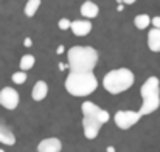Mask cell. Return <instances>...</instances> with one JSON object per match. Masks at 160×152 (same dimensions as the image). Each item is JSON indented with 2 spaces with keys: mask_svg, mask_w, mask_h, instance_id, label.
I'll list each match as a JSON object with an SVG mask.
<instances>
[{
  "mask_svg": "<svg viewBox=\"0 0 160 152\" xmlns=\"http://www.w3.org/2000/svg\"><path fill=\"white\" fill-rule=\"evenodd\" d=\"M67 61L70 71L89 73L93 71L98 62V51L89 45H75L67 51Z\"/></svg>",
  "mask_w": 160,
  "mask_h": 152,
  "instance_id": "1",
  "label": "cell"
},
{
  "mask_svg": "<svg viewBox=\"0 0 160 152\" xmlns=\"http://www.w3.org/2000/svg\"><path fill=\"white\" fill-rule=\"evenodd\" d=\"M97 87H98V81L93 71H89V73L70 71L65 79V90L72 96H76V98L89 96L90 93L97 90Z\"/></svg>",
  "mask_w": 160,
  "mask_h": 152,
  "instance_id": "2",
  "label": "cell"
},
{
  "mask_svg": "<svg viewBox=\"0 0 160 152\" xmlns=\"http://www.w3.org/2000/svg\"><path fill=\"white\" fill-rule=\"evenodd\" d=\"M142 107L138 113L142 116L154 113L160 107V81L157 76H149L140 87Z\"/></svg>",
  "mask_w": 160,
  "mask_h": 152,
  "instance_id": "3",
  "label": "cell"
},
{
  "mask_svg": "<svg viewBox=\"0 0 160 152\" xmlns=\"http://www.w3.org/2000/svg\"><path fill=\"white\" fill-rule=\"evenodd\" d=\"M135 81V76L134 73L126 68V67H121V68H115V70H110L104 76L103 79V87L106 89V92L112 93V95H118L121 92H126L132 87Z\"/></svg>",
  "mask_w": 160,
  "mask_h": 152,
  "instance_id": "4",
  "label": "cell"
},
{
  "mask_svg": "<svg viewBox=\"0 0 160 152\" xmlns=\"http://www.w3.org/2000/svg\"><path fill=\"white\" fill-rule=\"evenodd\" d=\"M140 118H142V115L138 112H134V110H118L113 115V121H115L117 127L121 130L131 129L132 126H135L140 121Z\"/></svg>",
  "mask_w": 160,
  "mask_h": 152,
  "instance_id": "5",
  "label": "cell"
},
{
  "mask_svg": "<svg viewBox=\"0 0 160 152\" xmlns=\"http://www.w3.org/2000/svg\"><path fill=\"white\" fill-rule=\"evenodd\" d=\"M81 112H82V116H86V118H93V120H97V121H100L101 124H104L109 121V112L104 110V109H101V107H98L95 102L92 101H84L81 104Z\"/></svg>",
  "mask_w": 160,
  "mask_h": 152,
  "instance_id": "6",
  "label": "cell"
},
{
  "mask_svg": "<svg viewBox=\"0 0 160 152\" xmlns=\"http://www.w3.org/2000/svg\"><path fill=\"white\" fill-rule=\"evenodd\" d=\"M0 105L8 110H14L19 105V93L12 87H3L0 90Z\"/></svg>",
  "mask_w": 160,
  "mask_h": 152,
  "instance_id": "7",
  "label": "cell"
},
{
  "mask_svg": "<svg viewBox=\"0 0 160 152\" xmlns=\"http://www.w3.org/2000/svg\"><path fill=\"white\" fill-rule=\"evenodd\" d=\"M101 127H103V124H101L100 121H97V120H93V118H86V116H82V129H84V137H86L87 140L97 138L98 134H100V130H101Z\"/></svg>",
  "mask_w": 160,
  "mask_h": 152,
  "instance_id": "8",
  "label": "cell"
},
{
  "mask_svg": "<svg viewBox=\"0 0 160 152\" xmlns=\"http://www.w3.org/2000/svg\"><path fill=\"white\" fill-rule=\"evenodd\" d=\"M61 151H62V143L56 137L44 138L38 145V152H61Z\"/></svg>",
  "mask_w": 160,
  "mask_h": 152,
  "instance_id": "9",
  "label": "cell"
},
{
  "mask_svg": "<svg viewBox=\"0 0 160 152\" xmlns=\"http://www.w3.org/2000/svg\"><path fill=\"white\" fill-rule=\"evenodd\" d=\"M70 28H72L73 34L82 37V36H87V34L92 31V22H89V20H86V19H84V20H73V22L70 23Z\"/></svg>",
  "mask_w": 160,
  "mask_h": 152,
  "instance_id": "10",
  "label": "cell"
},
{
  "mask_svg": "<svg viewBox=\"0 0 160 152\" xmlns=\"http://www.w3.org/2000/svg\"><path fill=\"white\" fill-rule=\"evenodd\" d=\"M47 93H48V86H47V82H45V81H38V82L34 84L33 90H31V98H33L34 101H42V100H45Z\"/></svg>",
  "mask_w": 160,
  "mask_h": 152,
  "instance_id": "11",
  "label": "cell"
},
{
  "mask_svg": "<svg viewBox=\"0 0 160 152\" xmlns=\"http://www.w3.org/2000/svg\"><path fill=\"white\" fill-rule=\"evenodd\" d=\"M0 143H2V145H6V146L16 145V135L12 134V130H11L8 126L3 124L2 121H0Z\"/></svg>",
  "mask_w": 160,
  "mask_h": 152,
  "instance_id": "12",
  "label": "cell"
},
{
  "mask_svg": "<svg viewBox=\"0 0 160 152\" xmlns=\"http://www.w3.org/2000/svg\"><path fill=\"white\" fill-rule=\"evenodd\" d=\"M148 47L154 53H160V28H152L148 33Z\"/></svg>",
  "mask_w": 160,
  "mask_h": 152,
  "instance_id": "13",
  "label": "cell"
},
{
  "mask_svg": "<svg viewBox=\"0 0 160 152\" xmlns=\"http://www.w3.org/2000/svg\"><path fill=\"white\" fill-rule=\"evenodd\" d=\"M81 14L84 16V17H87V19H93V17H97L98 16V12H100V8H98V5L97 3H93V2H90V0H87V2H84L82 5H81Z\"/></svg>",
  "mask_w": 160,
  "mask_h": 152,
  "instance_id": "14",
  "label": "cell"
},
{
  "mask_svg": "<svg viewBox=\"0 0 160 152\" xmlns=\"http://www.w3.org/2000/svg\"><path fill=\"white\" fill-rule=\"evenodd\" d=\"M34 62H36V59H34L33 54H23V56L20 57V62H19L20 71H25V73H27L30 68L34 67Z\"/></svg>",
  "mask_w": 160,
  "mask_h": 152,
  "instance_id": "15",
  "label": "cell"
},
{
  "mask_svg": "<svg viewBox=\"0 0 160 152\" xmlns=\"http://www.w3.org/2000/svg\"><path fill=\"white\" fill-rule=\"evenodd\" d=\"M41 3H42V0H28L27 5H25V9H23V11H25V16L33 17V16L38 12Z\"/></svg>",
  "mask_w": 160,
  "mask_h": 152,
  "instance_id": "16",
  "label": "cell"
},
{
  "mask_svg": "<svg viewBox=\"0 0 160 152\" xmlns=\"http://www.w3.org/2000/svg\"><path fill=\"white\" fill-rule=\"evenodd\" d=\"M149 23H151V17H149L148 14H138V16H135V19H134V25H135L138 30H145Z\"/></svg>",
  "mask_w": 160,
  "mask_h": 152,
  "instance_id": "17",
  "label": "cell"
},
{
  "mask_svg": "<svg viewBox=\"0 0 160 152\" xmlns=\"http://www.w3.org/2000/svg\"><path fill=\"white\" fill-rule=\"evenodd\" d=\"M11 79H12L14 84H23L27 81V73L25 71H16V73H12Z\"/></svg>",
  "mask_w": 160,
  "mask_h": 152,
  "instance_id": "18",
  "label": "cell"
},
{
  "mask_svg": "<svg viewBox=\"0 0 160 152\" xmlns=\"http://www.w3.org/2000/svg\"><path fill=\"white\" fill-rule=\"evenodd\" d=\"M70 23H72V22H70L68 19H65V17H64V19H59L58 27H59V30H62V31H64V30H68V28H70Z\"/></svg>",
  "mask_w": 160,
  "mask_h": 152,
  "instance_id": "19",
  "label": "cell"
},
{
  "mask_svg": "<svg viewBox=\"0 0 160 152\" xmlns=\"http://www.w3.org/2000/svg\"><path fill=\"white\" fill-rule=\"evenodd\" d=\"M151 23L154 25V28H160V17H154V19H151Z\"/></svg>",
  "mask_w": 160,
  "mask_h": 152,
  "instance_id": "20",
  "label": "cell"
},
{
  "mask_svg": "<svg viewBox=\"0 0 160 152\" xmlns=\"http://www.w3.org/2000/svg\"><path fill=\"white\" fill-rule=\"evenodd\" d=\"M25 47H31V39H30V37L25 39Z\"/></svg>",
  "mask_w": 160,
  "mask_h": 152,
  "instance_id": "21",
  "label": "cell"
},
{
  "mask_svg": "<svg viewBox=\"0 0 160 152\" xmlns=\"http://www.w3.org/2000/svg\"><path fill=\"white\" fill-rule=\"evenodd\" d=\"M135 0H123V3H126V5H132Z\"/></svg>",
  "mask_w": 160,
  "mask_h": 152,
  "instance_id": "22",
  "label": "cell"
},
{
  "mask_svg": "<svg viewBox=\"0 0 160 152\" xmlns=\"http://www.w3.org/2000/svg\"><path fill=\"white\" fill-rule=\"evenodd\" d=\"M107 152H115V149L113 148H107Z\"/></svg>",
  "mask_w": 160,
  "mask_h": 152,
  "instance_id": "23",
  "label": "cell"
},
{
  "mask_svg": "<svg viewBox=\"0 0 160 152\" xmlns=\"http://www.w3.org/2000/svg\"><path fill=\"white\" fill-rule=\"evenodd\" d=\"M0 152H6V151H3V149H0Z\"/></svg>",
  "mask_w": 160,
  "mask_h": 152,
  "instance_id": "24",
  "label": "cell"
}]
</instances>
